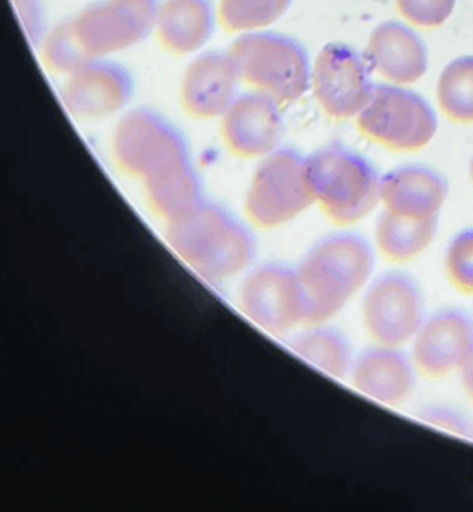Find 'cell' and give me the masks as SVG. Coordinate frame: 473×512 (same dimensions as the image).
Wrapping results in <instances>:
<instances>
[{"label":"cell","mask_w":473,"mask_h":512,"mask_svg":"<svg viewBox=\"0 0 473 512\" xmlns=\"http://www.w3.org/2000/svg\"><path fill=\"white\" fill-rule=\"evenodd\" d=\"M415 364L410 361L400 347L376 346L365 349L353 359V386L367 397L380 403L397 406L412 394L415 386Z\"/></svg>","instance_id":"16"},{"label":"cell","mask_w":473,"mask_h":512,"mask_svg":"<svg viewBox=\"0 0 473 512\" xmlns=\"http://www.w3.org/2000/svg\"><path fill=\"white\" fill-rule=\"evenodd\" d=\"M43 59L50 71L68 77L97 58H92L83 46L74 28V20H67L44 38Z\"/></svg>","instance_id":"25"},{"label":"cell","mask_w":473,"mask_h":512,"mask_svg":"<svg viewBox=\"0 0 473 512\" xmlns=\"http://www.w3.org/2000/svg\"><path fill=\"white\" fill-rule=\"evenodd\" d=\"M158 0H103L83 10L74 28L92 58H106L142 43L155 31Z\"/></svg>","instance_id":"10"},{"label":"cell","mask_w":473,"mask_h":512,"mask_svg":"<svg viewBox=\"0 0 473 512\" xmlns=\"http://www.w3.org/2000/svg\"><path fill=\"white\" fill-rule=\"evenodd\" d=\"M314 97L335 121L355 118L370 103L374 86L364 59L344 44L323 47L311 73Z\"/></svg>","instance_id":"11"},{"label":"cell","mask_w":473,"mask_h":512,"mask_svg":"<svg viewBox=\"0 0 473 512\" xmlns=\"http://www.w3.org/2000/svg\"><path fill=\"white\" fill-rule=\"evenodd\" d=\"M211 0H164L158 10L155 32L164 50L172 55H193L214 34Z\"/></svg>","instance_id":"19"},{"label":"cell","mask_w":473,"mask_h":512,"mask_svg":"<svg viewBox=\"0 0 473 512\" xmlns=\"http://www.w3.org/2000/svg\"><path fill=\"white\" fill-rule=\"evenodd\" d=\"M362 320L376 344L401 347L409 343L425 320L421 289L403 272H385L365 292Z\"/></svg>","instance_id":"9"},{"label":"cell","mask_w":473,"mask_h":512,"mask_svg":"<svg viewBox=\"0 0 473 512\" xmlns=\"http://www.w3.org/2000/svg\"><path fill=\"white\" fill-rule=\"evenodd\" d=\"M412 341L419 373L443 379L460 370L473 349V319L458 308H445L425 319Z\"/></svg>","instance_id":"13"},{"label":"cell","mask_w":473,"mask_h":512,"mask_svg":"<svg viewBox=\"0 0 473 512\" xmlns=\"http://www.w3.org/2000/svg\"><path fill=\"white\" fill-rule=\"evenodd\" d=\"M241 83L229 52H208L191 62L181 85V104L196 119L221 118L235 103Z\"/></svg>","instance_id":"15"},{"label":"cell","mask_w":473,"mask_h":512,"mask_svg":"<svg viewBox=\"0 0 473 512\" xmlns=\"http://www.w3.org/2000/svg\"><path fill=\"white\" fill-rule=\"evenodd\" d=\"M445 268L455 289L473 295V229L463 230L452 239L446 250Z\"/></svg>","instance_id":"26"},{"label":"cell","mask_w":473,"mask_h":512,"mask_svg":"<svg viewBox=\"0 0 473 512\" xmlns=\"http://www.w3.org/2000/svg\"><path fill=\"white\" fill-rule=\"evenodd\" d=\"M461 385H463L464 392L473 403V349L470 350L467 358L464 359L463 365L460 367Z\"/></svg>","instance_id":"30"},{"label":"cell","mask_w":473,"mask_h":512,"mask_svg":"<svg viewBox=\"0 0 473 512\" xmlns=\"http://www.w3.org/2000/svg\"><path fill=\"white\" fill-rule=\"evenodd\" d=\"M314 203L338 226L367 217L380 202V179L370 161L341 145H329L307 158Z\"/></svg>","instance_id":"3"},{"label":"cell","mask_w":473,"mask_h":512,"mask_svg":"<svg viewBox=\"0 0 473 512\" xmlns=\"http://www.w3.org/2000/svg\"><path fill=\"white\" fill-rule=\"evenodd\" d=\"M290 4L292 0H220L218 20L226 31L250 34L280 20Z\"/></svg>","instance_id":"24"},{"label":"cell","mask_w":473,"mask_h":512,"mask_svg":"<svg viewBox=\"0 0 473 512\" xmlns=\"http://www.w3.org/2000/svg\"><path fill=\"white\" fill-rule=\"evenodd\" d=\"M470 178H472V182H473V160H472V163H470Z\"/></svg>","instance_id":"31"},{"label":"cell","mask_w":473,"mask_h":512,"mask_svg":"<svg viewBox=\"0 0 473 512\" xmlns=\"http://www.w3.org/2000/svg\"><path fill=\"white\" fill-rule=\"evenodd\" d=\"M241 83L280 106L295 103L311 86L310 58L302 44L274 32H250L229 49Z\"/></svg>","instance_id":"4"},{"label":"cell","mask_w":473,"mask_h":512,"mask_svg":"<svg viewBox=\"0 0 473 512\" xmlns=\"http://www.w3.org/2000/svg\"><path fill=\"white\" fill-rule=\"evenodd\" d=\"M448 196L443 176L424 166H406L380 179V202L386 211L407 217L431 218L439 215Z\"/></svg>","instance_id":"18"},{"label":"cell","mask_w":473,"mask_h":512,"mask_svg":"<svg viewBox=\"0 0 473 512\" xmlns=\"http://www.w3.org/2000/svg\"><path fill=\"white\" fill-rule=\"evenodd\" d=\"M374 269V251L364 236L334 233L319 239L296 266L305 325L334 319L364 289Z\"/></svg>","instance_id":"2"},{"label":"cell","mask_w":473,"mask_h":512,"mask_svg":"<svg viewBox=\"0 0 473 512\" xmlns=\"http://www.w3.org/2000/svg\"><path fill=\"white\" fill-rule=\"evenodd\" d=\"M170 250L194 274L212 284L244 275L256 257L251 230L217 203L203 200L184 217L166 224Z\"/></svg>","instance_id":"1"},{"label":"cell","mask_w":473,"mask_h":512,"mask_svg":"<svg viewBox=\"0 0 473 512\" xmlns=\"http://www.w3.org/2000/svg\"><path fill=\"white\" fill-rule=\"evenodd\" d=\"M281 106L260 92L239 95L221 116L224 145L236 157L251 160L277 151L283 137Z\"/></svg>","instance_id":"14"},{"label":"cell","mask_w":473,"mask_h":512,"mask_svg":"<svg viewBox=\"0 0 473 512\" xmlns=\"http://www.w3.org/2000/svg\"><path fill=\"white\" fill-rule=\"evenodd\" d=\"M397 7L407 22L418 28L433 29L449 19L455 0H397Z\"/></svg>","instance_id":"27"},{"label":"cell","mask_w":473,"mask_h":512,"mask_svg":"<svg viewBox=\"0 0 473 512\" xmlns=\"http://www.w3.org/2000/svg\"><path fill=\"white\" fill-rule=\"evenodd\" d=\"M17 16L32 43H40L44 32V11L40 0H13Z\"/></svg>","instance_id":"28"},{"label":"cell","mask_w":473,"mask_h":512,"mask_svg":"<svg viewBox=\"0 0 473 512\" xmlns=\"http://www.w3.org/2000/svg\"><path fill=\"white\" fill-rule=\"evenodd\" d=\"M307 326L290 343L293 352L329 376L343 379L350 374L353 356L347 338L326 323Z\"/></svg>","instance_id":"22"},{"label":"cell","mask_w":473,"mask_h":512,"mask_svg":"<svg viewBox=\"0 0 473 512\" xmlns=\"http://www.w3.org/2000/svg\"><path fill=\"white\" fill-rule=\"evenodd\" d=\"M146 203L155 217L172 223L205 200L202 181L193 163H185L143 184Z\"/></svg>","instance_id":"20"},{"label":"cell","mask_w":473,"mask_h":512,"mask_svg":"<svg viewBox=\"0 0 473 512\" xmlns=\"http://www.w3.org/2000/svg\"><path fill=\"white\" fill-rule=\"evenodd\" d=\"M133 91V77L127 68L97 58L67 77L61 97L74 118L100 121L121 112Z\"/></svg>","instance_id":"12"},{"label":"cell","mask_w":473,"mask_h":512,"mask_svg":"<svg viewBox=\"0 0 473 512\" xmlns=\"http://www.w3.org/2000/svg\"><path fill=\"white\" fill-rule=\"evenodd\" d=\"M239 310L266 334H289L305 325L304 299L296 268L269 262L250 268L238 292Z\"/></svg>","instance_id":"8"},{"label":"cell","mask_w":473,"mask_h":512,"mask_svg":"<svg viewBox=\"0 0 473 512\" xmlns=\"http://www.w3.org/2000/svg\"><path fill=\"white\" fill-rule=\"evenodd\" d=\"M356 127L367 139L398 152L425 148L437 130L430 104L409 89L382 85L356 116Z\"/></svg>","instance_id":"7"},{"label":"cell","mask_w":473,"mask_h":512,"mask_svg":"<svg viewBox=\"0 0 473 512\" xmlns=\"http://www.w3.org/2000/svg\"><path fill=\"white\" fill-rule=\"evenodd\" d=\"M112 154L119 169L142 184L191 161L181 131L146 109L121 119L113 134Z\"/></svg>","instance_id":"6"},{"label":"cell","mask_w":473,"mask_h":512,"mask_svg":"<svg viewBox=\"0 0 473 512\" xmlns=\"http://www.w3.org/2000/svg\"><path fill=\"white\" fill-rule=\"evenodd\" d=\"M437 232V217L418 218L383 211L376 223V245L389 262L406 263L421 256Z\"/></svg>","instance_id":"21"},{"label":"cell","mask_w":473,"mask_h":512,"mask_svg":"<svg viewBox=\"0 0 473 512\" xmlns=\"http://www.w3.org/2000/svg\"><path fill=\"white\" fill-rule=\"evenodd\" d=\"M422 418L443 430L454 431L461 436H472V424L466 416L449 407L436 406L425 410Z\"/></svg>","instance_id":"29"},{"label":"cell","mask_w":473,"mask_h":512,"mask_svg":"<svg viewBox=\"0 0 473 512\" xmlns=\"http://www.w3.org/2000/svg\"><path fill=\"white\" fill-rule=\"evenodd\" d=\"M437 100L446 118L457 124L473 122V56L457 59L443 70Z\"/></svg>","instance_id":"23"},{"label":"cell","mask_w":473,"mask_h":512,"mask_svg":"<svg viewBox=\"0 0 473 512\" xmlns=\"http://www.w3.org/2000/svg\"><path fill=\"white\" fill-rule=\"evenodd\" d=\"M365 55L370 67L394 85H413L427 73L425 44L412 29L401 23L377 26L371 32Z\"/></svg>","instance_id":"17"},{"label":"cell","mask_w":473,"mask_h":512,"mask_svg":"<svg viewBox=\"0 0 473 512\" xmlns=\"http://www.w3.org/2000/svg\"><path fill=\"white\" fill-rule=\"evenodd\" d=\"M314 205L307 176V158L278 148L262 158L245 194V215L259 229H277Z\"/></svg>","instance_id":"5"}]
</instances>
